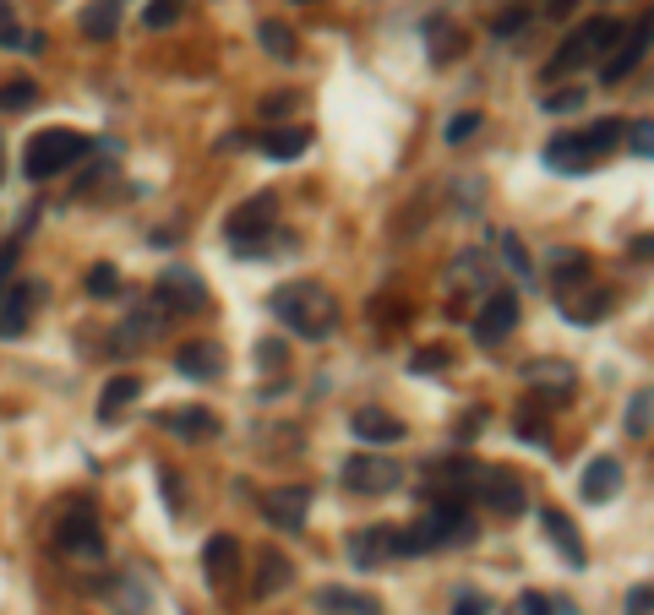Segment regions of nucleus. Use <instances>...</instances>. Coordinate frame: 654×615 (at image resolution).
Returning a JSON list of instances; mask_svg holds the SVG:
<instances>
[{
    "label": "nucleus",
    "instance_id": "603ef678",
    "mask_svg": "<svg viewBox=\"0 0 654 615\" xmlns=\"http://www.w3.org/2000/svg\"><path fill=\"white\" fill-rule=\"evenodd\" d=\"M627 256H632V262H654V235H638V240L627 246Z\"/></svg>",
    "mask_w": 654,
    "mask_h": 615
},
{
    "label": "nucleus",
    "instance_id": "37998d69",
    "mask_svg": "<svg viewBox=\"0 0 654 615\" xmlns=\"http://www.w3.org/2000/svg\"><path fill=\"white\" fill-rule=\"evenodd\" d=\"M545 436H551V430H545V419H540L534 409H524V414H518V441H529V447H545Z\"/></svg>",
    "mask_w": 654,
    "mask_h": 615
},
{
    "label": "nucleus",
    "instance_id": "864d4df0",
    "mask_svg": "<svg viewBox=\"0 0 654 615\" xmlns=\"http://www.w3.org/2000/svg\"><path fill=\"white\" fill-rule=\"evenodd\" d=\"M453 615H486V604H480V599H475V593H464V599H458V604H453Z\"/></svg>",
    "mask_w": 654,
    "mask_h": 615
},
{
    "label": "nucleus",
    "instance_id": "5701e85b",
    "mask_svg": "<svg viewBox=\"0 0 654 615\" xmlns=\"http://www.w3.org/2000/svg\"><path fill=\"white\" fill-rule=\"evenodd\" d=\"M316 610H334V615H382L377 593H355V588H316Z\"/></svg>",
    "mask_w": 654,
    "mask_h": 615
},
{
    "label": "nucleus",
    "instance_id": "9b49d317",
    "mask_svg": "<svg viewBox=\"0 0 654 615\" xmlns=\"http://www.w3.org/2000/svg\"><path fill=\"white\" fill-rule=\"evenodd\" d=\"M153 300H159L164 311H202V305H207V289H202V278H197L191 267H164Z\"/></svg>",
    "mask_w": 654,
    "mask_h": 615
},
{
    "label": "nucleus",
    "instance_id": "39448f33",
    "mask_svg": "<svg viewBox=\"0 0 654 615\" xmlns=\"http://www.w3.org/2000/svg\"><path fill=\"white\" fill-rule=\"evenodd\" d=\"M273 213H278V197L273 191H256L246 208H235V218H229V246L240 251V256H267L273 246H278V229H273Z\"/></svg>",
    "mask_w": 654,
    "mask_h": 615
},
{
    "label": "nucleus",
    "instance_id": "49530a36",
    "mask_svg": "<svg viewBox=\"0 0 654 615\" xmlns=\"http://www.w3.org/2000/svg\"><path fill=\"white\" fill-rule=\"evenodd\" d=\"M524 23H529V12L518 7V12H502V17L491 23V34H496V39H513V34H524Z\"/></svg>",
    "mask_w": 654,
    "mask_h": 615
},
{
    "label": "nucleus",
    "instance_id": "c756f323",
    "mask_svg": "<svg viewBox=\"0 0 654 615\" xmlns=\"http://www.w3.org/2000/svg\"><path fill=\"white\" fill-rule=\"evenodd\" d=\"M605 311H611V300H605V294H567V305H562V316H567L573 327L605 322Z\"/></svg>",
    "mask_w": 654,
    "mask_h": 615
},
{
    "label": "nucleus",
    "instance_id": "2eb2a0df",
    "mask_svg": "<svg viewBox=\"0 0 654 615\" xmlns=\"http://www.w3.org/2000/svg\"><path fill=\"white\" fill-rule=\"evenodd\" d=\"M202 572H207V588H213V593H229V582H235V572H240V544H235L229 534H213V539L202 544Z\"/></svg>",
    "mask_w": 654,
    "mask_h": 615
},
{
    "label": "nucleus",
    "instance_id": "f704fd0d",
    "mask_svg": "<svg viewBox=\"0 0 654 615\" xmlns=\"http://www.w3.org/2000/svg\"><path fill=\"white\" fill-rule=\"evenodd\" d=\"M654 430V392L643 387V392H632V403H627V436H649Z\"/></svg>",
    "mask_w": 654,
    "mask_h": 615
},
{
    "label": "nucleus",
    "instance_id": "8fccbe9b",
    "mask_svg": "<svg viewBox=\"0 0 654 615\" xmlns=\"http://www.w3.org/2000/svg\"><path fill=\"white\" fill-rule=\"evenodd\" d=\"M12 262H17V246L0 251V300H7V289H12Z\"/></svg>",
    "mask_w": 654,
    "mask_h": 615
},
{
    "label": "nucleus",
    "instance_id": "412c9836",
    "mask_svg": "<svg viewBox=\"0 0 654 615\" xmlns=\"http://www.w3.org/2000/svg\"><path fill=\"white\" fill-rule=\"evenodd\" d=\"M589 164H594V159H589V148H583L578 131H562V137L545 142V170H551V175H583Z\"/></svg>",
    "mask_w": 654,
    "mask_h": 615
},
{
    "label": "nucleus",
    "instance_id": "4c0bfd02",
    "mask_svg": "<svg viewBox=\"0 0 654 615\" xmlns=\"http://www.w3.org/2000/svg\"><path fill=\"white\" fill-rule=\"evenodd\" d=\"M502 615H556V599H545L540 588H529V593H518Z\"/></svg>",
    "mask_w": 654,
    "mask_h": 615
},
{
    "label": "nucleus",
    "instance_id": "4468645a",
    "mask_svg": "<svg viewBox=\"0 0 654 615\" xmlns=\"http://www.w3.org/2000/svg\"><path fill=\"white\" fill-rule=\"evenodd\" d=\"M350 430L366 441V447H399L404 436H410V425L399 419V414H388V409H377V403H366V409H355V419H350Z\"/></svg>",
    "mask_w": 654,
    "mask_h": 615
},
{
    "label": "nucleus",
    "instance_id": "f257e3e1",
    "mask_svg": "<svg viewBox=\"0 0 654 615\" xmlns=\"http://www.w3.org/2000/svg\"><path fill=\"white\" fill-rule=\"evenodd\" d=\"M267 311H273L289 332H300V338H327V332H334V322H339L334 294H327L316 278H294V284L273 289Z\"/></svg>",
    "mask_w": 654,
    "mask_h": 615
},
{
    "label": "nucleus",
    "instance_id": "c85d7f7f",
    "mask_svg": "<svg viewBox=\"0 0 654 615\" xmlns=\"http://www.w3.org/2000/svg\"><path fill=\"white\" fill-rule=\"evenodd\" d=\"M137 392H142L137 376H115V381L104 387V398H99V419H121V414L137 403Z\"/></svg>",
    "mask_w": 654,
    "mask_h": 615
},
{
    "label": "nucleus",
    "instance_id": "c03bdc74",
    "mask_svg": "<svg viewBox=\"0 0 654 615\" xmlns=\"http://www.w3.org/2000/svg\"><path fill=\"white\" fill-rule=\"evenodd\" d=\"M175 17H180V0H153V7L142 12V23H148V28H169Z\"/></svg>",
    "mask_w": 654,
    "mask_h": 615
},
{
    "label": "nucleus",
    "instance_id": "aec40b11",
    "mask_svg": "<svg viewBox=\"0 0 654 615\" xmlns=\"http://www.w3.org/2000/svg\"><path fill=\"white\" fill-rule=\"evenodd\" d=\"M104 599H110L115 615H148V610H153V593H148V582H142L137 572L110 577V582H104Z\"/></svg>",
    "mask_w": 654,
    "mask_h": 615
},
{
    "label": "nucleus",
    "instance_id": "0eeeda50",
    "mask_svg": "<svg viewBox=\"0 0 654 615\" xmlns=\"http://www.w3.org/2000/svg\"><path fill=\"white\" fill-rule=\"evenodd\" d=\"M649 45H654V12H643V17H638V28H621L616 50L600 61V83H627V77H632V66L649 55Z\"/></svg>",
    "mask_w": 654,
    "mask_h": 615
},
{
    "label": "nucleus",
    "instance_id": "3c124183",
    "mask_svg": "<svg viewBox=\"0 0 654 615\" xmlns=\"http://www.w3.org/2000/svg\"><path fill=\"white\" fill-rule=\"evenodd\" d=\"M294 110V93H273V99H262V115H289Z\"/></svg>",
    "mask_w": 654,
    "mask_h": 615
},
{
    "label": "nucleus",
    "instance_id": "2f4dec72",
    "mask_svg": "<svg viewBox=\"0 0 654 615\" xmlns=\"http://www.w3.org/2000/svg\"><path fill=\"white\" fill-rule=\"evenodd\" d=\"M621 131H627V126L605 115V121H594V126H589V131H578V137H583V148H589V159H605V153H611V148L621 142Z\"/></svg>",
    "mask_w": 654,
    "mask_h": 615
},
{
    "label": "nucleus",
    "instance_id": "a18cd8bd",
    "mask_svg": "<svg viewBox=\"0 0 654 615\" xmlns=\"http://www.w3.org/2000/svg\"><path fill=\"white\" fill-rule=\"evenodd\" d=\"M23 45V28H17V17H12V7L0 0V50H17Z\"/></svg>",
    "mask_w": 654,
    "mask_h": 615
},
{
    "label": "nucleus",
    "instance_id": "de8ad7c7",
    "mask_svg": "<svg viewBox=\"0 0 654 615\" xmlns=\"http://www.w3.org/2000/svg\"><path fill=\"white\" fill-rule=\"evenodd\" d=\"M627 615H654V582H638L627 593Z\"/></svg>",
    "mask_w": 654,
    "mask_h": 615
},
{
    "label": "nucleus",
    "instance_id": "f03ea898",
    "mask_svg": "<svg viewBox=\"0 0 654 615\" xmlns=\"http://www.w3.org/2000/svg\"><path fill=\"white\" fill-rule=\"evenodd\" d=\"M480 528H475V512L464 506V501H453V495H442V501H431L426 512H420V523L404 534V555H420V550H437V544H469Z\"/></svg>",
    "mask_w": 654,
    "mask_h": 615
},
{
    "label": "nucleus",
    "instance_id": "f8f14e48",
    "mask_svg": "<svg viewBox=\"0 0 654 615\" xmlns=\"http://www.w3.org/2000/svg\"><path fill=\"white\" fill-rule=\"evenodd\" d=\"M513 327H518V294H513V289L486 294V305H480V316H475V338H480L486 349H496Z\"/></svg>",
    "mask_w": 654,
    "mask_h": 615
},
{
    "label": "nucleus",
    "instance_id": "393cba45",
    "mask_svg": "<svg viewBox=\"0 0 654 615\" xmlns=\"http://www.w3.org/2000/svg\"><path fill=\"white\" fill-rule=\"evenodd\" d=\"M77 23H83V34H88V39H99V45H104V39H115V28H121V0H88Z\"/></svg>",
    "mask_w": 654,
    "mask_h": 615
},
{
    "label": "nucleus",
    "instance_id": "09e8293b",
    "mask_svg": "<svg viewBox=\"0 0 654 615\" xmlns=\"http://www.w3.org/2000/svg\"><path fill=\"white\" fill-rule=\"evenodd\" d=\"M256 360H262V371H278V365H284V360H289V349H284V343H273V338H267V343H256Z\"/></svg>",
    "mask_w": 654,
    "mask_h": 615
},
{
    "label": "nucleus",
    "instance_id": "9d476101",
    "mask_svg": "<svg viewBox=\"0 0 654 615\" xmlns=\"http://www.w3.org/2000/svg\"><path fill=\"white\" fill-rule=\"evenodd\" d=\"M399 555H404V534H393L388 523H377V528H366V534H355V539H350V561H355L361 572L393 566Z\"/></svg>",
    "mask_w": 654,
    "mask_h": 615
},
{
    "label": "nucleus",
    "instance_id": "6ab92c4d",
    "mask_svg": "<svg viewBox=\"0 0 654 615\" xmlns=\"http://www.w3.org/2000/svg\"><path fill=\"white\" fill-rule=\"evenodd\" d=\"M159 425L175 430L180 441H213V436H218V414H213V409H197V403H191V409H164Z\"/></svg>",
    "mask_w": 654,
    "mask_h": 615
},
{
    "label": "nucleus",
    "instance_id": "a211bd4d",
    "mask_svg": "<svg viewBox=\"0 0 654 615\" xmlns=\"http://www.w3.org/2000/svg\"><path fill=\"white\" fill-rule=\"evenodd\" d=\"M540 534L562 550V561H567L573 572H583V561H589V555H583V539H578V528H573V517H567V512L545 506V512H540Z\"/></svg>",
    "mask_w": 654,
    "mask_h": 615
},
{
    "label": "nucleus",
    "instance_id": "a19ab883",
    "mask_svg": "<svg viewBox=\"0 0 654 615\" xmlns=\"http://www.w3.org/2000/svg\"><path fill=\"white\" fill-rule=\"evenodd\" d=\"M480 126H486V115H480V110H464V115H453V121H448V131H442V137L458 148V142H469Z\"/></svg>",
    "mask_w": 654,
    "mask_h": 615
},
{
    "label": "nucleus",
    "instance_id": "58836bf2",
    "mask_svg": "<svg viewBox=\"0 0 654 615\" xmlns=\"http://www.w3.org/2000/svg\"><path fill=\"white\" fill-rule=\"evenodd\" d=\"M621 142L632 148V159H654V121H632L621 131Z\"/></svg>",
    "mask_w": 654,
    "mask_h": 615
},
{
    "label": "nucleus",
    "instance_id": "c9c22d12",
    "mask_svg": "<svg viewBox=\"0 0 654 615\" xmlns=\"http://www.w3.org/2000/svg\"><path fill=\"white\" fill-rule=\"evenodd\" d=\"M256 39H262V50H267V55H278V61H289V55H294V28H284V23H262V28H256Z\"/></svg>",
    "mask_w": 654,
    "mask_h": 615
},
{
    "label": "nucleus",
    "instance_id": "ddd939ff",
    "mask_svg": "<svg viewBox=\"0 0 654 615\" xmlns=\"http://www.w3.org/2000/svg\"><path fill=\"white\" fill-rule=\"evenodd\" d=\"M305 512H311V490H305V485H278V490L262 495V517H267L273 528L300 534V528H305Z\"/></svg>",
    "mask_w": 654,
    "mask_h": 615
},
{
    "label": "nucleus",
    "instance_id": "79ce46f5",
    "mask_svg": "<svg viewBox=\"0 0 654 615\" xmlns=\"http://www.w3.org/2000/svg\"><path fill=\"white\" fill-rule=\"evenodd\" d=\"M115 289H121V273H115L110 262H99V267L88 273V294H99V300H104V294H115Z\"/></svg>",
    "mask_w": 654,
    "mask_h": 615
},
{
    "label": "nucleus",
    "instance_id": "7ed1b4c3",
    "mask_svg": "<svg viewBox=\"0 0 654 615\" xmlns=\"http://www.w3.org/2000/svg\"><path fill=\"white\" fill-rule=\"evenodd\" d=\"M616 39H621V23H616V17H589V23H578V28L562 39V50L545 61V77H567V72H578V66H589V61H605V55L616 50Z\"/></svg>",
    "mask_w": 654,
    "mask_h": 615
},
{
    "label": "nucleus",
    "instance_id": "ea45409f",
    "mask_svg": "<svg viewBox=\"0 0 654 615\" xmlns=\"http://www.w3.org/2000/svg\"><path fill=\"white\" fill-rule=\"evenodd\" d=\"M583 99H589V88H562V93H545L540 104H545V115H573V110H583Z\"/></svg>",
    "mask_w": 654,
    "mask_h": 615
},
{
    "label": "nucleus",
    "instance_id": "7c9ffc66",
    "mask_svg": "<svg viewBox=\"0 0 654 615\" xmlns=\"http://www.w3.org/2000/svg\"><path fill=\"white\" fill-rule=\"evenodd\" d=\"M278 588H289V561L267 550V555H262V572H256V582H251V593H256V599H273Z\"/></svg>",
    "mask_w": 654,
    "mask_h": 615
},
{
    "label": "nucleus",
    "instance_id": "cd10ccee",
    "mask_svg": "<svg viewBox=\"0 0 654 615\" xmlns=\"http://www.w3.org/2000/svg\"><path fill=\"white\" fill-rule=\"evenodd\" d=\"M426 34H431V61H437V66H448L453 55H464V28H453L448 17H431Z\"/></svg>",
    "mask_w": 654,
    "mask_h": 615
},
{
    "label": "nucleus",
    "instance_id": "5fc2aeb1",
    "mask_svg": "<svg viewBox=\"0 0 654 615\" xmlns=\"http://www.w3.org/2000/svg\"><path fill=\"white\" fill-rule=\"evenodd\" d=\"M300 7H311V0H300Z\"/></svg>",
    "mask_w": 654,
    "mask_h": 615
},
{
    "label": "nucleus",
    "instance_id": "4be33fe9",
    "mask_svg": "<svg viewBox=\"0 0 654 615\" xmlns=\"http://www.w3.org/2000/svg\"><path fill=\"white\" fill-rule=\"evenodd\" d=\"M578 490H583V501H589V506H600V501H611V495L621 490V463H616V457H594V463L583 468V479H578Z\"/></svg>",
    "mask_w": 654,
    "mask_h": 615
},
{
    "label": "nucleus",
    "instance_id": "6e6552de",
    "mask_svg": "<svg viewBox=\"0 0 654 615\" xmlns=\"http://www.w3.org/2000/svg\"><path fill=\"white\" fill-rule=\"evenodd\" d=\"M55 544H61L66 555H83V561H99V555H104V528H99V517H93L88 501H77V506L61 517Z\"/></svg>",
    "mask_w": 654,
    "mask_h": 615
},
{
    "label": "nucleus",
    "instance_id": "e433bc0d",
    "mask_svg": "<svg viewBox=\"0 0 654 615\" xmlns=\"http://www.w3.org/2000/svg\"><path fill=\"white\" fill-rule=\"evenodd\" d=\"M448 360H453L448 349L426 343V349H415V354H410V376H442V371H448Z\"/></svg>",
    "mask_w": 654,
    "mask_h": 615
},
{
    "label": "nucleus",
    "instance_id": "a878e982",
    "mask_svg": "<svg viewBox=\"0 0 654 615\" xmlns=\"http://www.w3.org/2000/svg\"><path fill=\"white\" fill-rule=\"evenodd\" d=\"M305 148H311V131H305V126H278V131H262V153H267V159H278V164H284V159H300Z\"/></svg>",
    "mask_w": 654,
    "mask_h": 615
},
{
    "label": "nucleus",
    "instance_id": "b1692460",
    "mask_svg": "<svg viewBox=\"0 0 654 615\" xmlns=\"http://www.w3.org/2000/svg\"><path fill=\"white\" fill-rule=\"evenodd\" d=\"M545 278H551L556 294H573V284H589V256L583 251H556L551 267H545Z\"/></svg>",
    "mask_w": 654,
    "mask_h": 615
},
{
    "label": "nucleus",
    "instance_id": "473e14b6",
    "mask_svg": "<svg viewBox=\"0 0 654 615\" xmlns=\"http://www.w3.org/2000/svg\"><path fill=\"white\" fill-rule=\"evenodd\" d=\"M34 104H39V83H28V77L0 83V110H7V115H23V110H34Z\"/></svg>",
    "mask_w": 654,
    "mask_h": 615
},
{
    "label": "nucleus",
    "instance_id": "dca6fc26",
    "mask_svg": "<svg viewBox=\"0 0 654 615\" xmlns=\"http://www.w3.org/2000/svg\"><path fill=\"white\" fill-rule=\"evenodd\" d=\"M224 365H229V360H224V349H218V343H207V338H202V343H180V349H175V371H180L186 381H218V376H224Z\"/></svg>",
    "mask_w": 654,
    "mask_h": 615
},
{
    "label": "nucleus",
    "instance_id": "f3484780",
    "mask_svg": "<svg viewBox=\"0 0 654 615\" xmlns=\"http://www.w3.org/2000/svg\"><path fill=\"white\" fill-rule=\"evenodd\" d=\"M34 300H45L39 284H12L7 300H0V338H23L34 322Z\"/></svg>",
    "mask_w": 654,
    "mask_h": 615
},
{
    "label": "nucleus",
    "instance_id": "bb28decb",
    "mask_svg": "<svg viewBox=\"0 0 654 615\" xmlns=\"http://www.w3.org/2000/svg\"><path fill=\"white\" fill-rule=\"evenodd\" d=\"M524 381H551L556 387V398L567 403L573 398V387H578V376H573V365H562V360H534V365H524Z\"/></svg>",
    "mask_w": 654,
    "mask_h": 615
},
{
    "label": "nucleus",
    "instance_id": "72a5a7b5",
    "mask_svg": "<svg viewBox=\"0 0 654 615\" xmlns=\"http://www.w3.org/2000/svg\"><path fill=\"white\" fill-rule=\"evenodd\" d=\"M496 251L507 256V273H513V278H534V262H529V251H524V240H518L513 229L496 235Z\"/></svg>",
    "mask_w": 654,
    "mask_h": 615
},
{
    "label": "nucleus",
    "instance_id": "423d86ee",
    "mask_svg": "<svg viewBox=\"0 0 654 615\" xmlns=\"http://www.w3.org/2000/svg\"><path fill=\"white\" fill-rule=\"evenodd\" d=\"M404 479H410L404 463H393L388 452H355V457L344 463V485L361 490V495H393Z\"/></svg>",
    "mask_w": 654,
    "mask_h": 615
},
{
    "label": "nucleus",
    "instance_id": "20e7f679",
    "mask_svg": "<svg viewBox=\"0 0 654 615\" xmlns=\"http://www.w3.org/2000/svg\"><path fill=\"white\" fill-rule=\"evenodd\" d=\"M88 148H93V142H88L83 131H72V126L34 131V142L23 148V175H28V180H55V175H66Z\"/></svg>",
    "mask_w": 654,
    "mask_h": 615
},
{
    "label": "nucleus",
    "instance_id": "1a4fd4ad",
    "mask_svg": "<svg viewBox=\"0 0 654 615\" xmlns=\"http://www.w3.org/2000/svg\"><path fill=\"white\" fill-rule=\"evenodd\" d=\"M475 495H480L491 512H502V517H518V512L529 506L524 479H518L513 468H480V474H475Z\"/></svg>",
    "mask_w": 654,
    "mask_h": 615
}]
</instances>
